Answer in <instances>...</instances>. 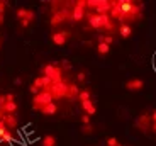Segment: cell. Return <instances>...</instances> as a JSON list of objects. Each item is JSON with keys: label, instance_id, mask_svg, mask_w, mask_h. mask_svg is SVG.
Wrapping results in <instances>:
<instances>
[{"label": "cell", "instance_id": "obj_1", "mask_svg": "<svg viewBox=\"0 0 156 146\" xmlns=\"http://www.w3.org/2000/svg\"><path fill=\"white\" fill-rule=\"evenodd\" d=\"M43 77L49 78L51 83L63 82V71H61V68H59L58 65H55V63H49V65H46V66L43 68Z\"/></svg>", "mask_w": 156, "mask_h": 146}, {"label": "cell", "instance_id": "obj_2", "mask_svg": "<svg viewBox=\"0 0 156 146\" xmlns=\"http://www.w3.org/2000/svg\"><path fill=\"white\" fill-rule=\"evenodd\" d=\"M53 102V97H51V94L48 90H41L39 94H36L34 97H32V109L34 111H39L43 105H46V104H51Z\"/></svg>", "mask_w": 156, "mask_h": 146}, {"label": "cell", "instance_id": "obj_3", "mask_svg": "<svg viewBox=\"0 0 156 146\" xmlns=\"http://www.w3.org/2000/svg\"><path fill=\"white\" fill-rule=\"evenodd\" d=\"M48 92L51 94L53 99H63V97H66V83L65 82L51 83V87L48 88Z\"/></svg>", "mask_w": 156, "mask_h": 146}, {"label": "cell", "instance_id": "obj_4", "mask_svg": "<svg viewBox=\"0 0 156 146\" xmlns=\"http://www.w3.org/2000/svg\"><path fill=\"white\" fill-rule=\"evenodd\" d=\"M85 9H87V0H78L73 7V12H71V19L75 22H80L85 16Z\"/></svg>", "mask_w": 156, "mask_h": 146}, {"label": "cell", "instance_id": "obj_5", "mask_svg": "<svg viewBox=\"0 0 156 146\" xmlns=\"http://www.w3.org/2000/svg\"><path fill=\"white\" fill-rule=\"evenodd\" d=\"M0 121L5 124V127H7L9 131H10V129H16V127L19 126V119H17L16 114H4L2 117H0Z\"/></svg>", "mask_w": 156, "mask_h": 146}, {"label": "cell", "instance_id": "obj_6", "mask_svg": "<svg viewBox=\"0 0 156 146\" xmlns=\"http://www.w3.org/2000/svg\"><path fill=\"white\" fill-rule=\"evenodd\" d=\"M66 19H71V14H68V12H53V16H51V26L53 27H56V26H59V24H63Z\"/></svg>", "mask_w": 156, "mask_h": 146}, {"label": "cell", "instance_id": "obj_7", "mask_svg": "<svg viewBox=\"0 0 156 146\" xmlns=\"http://www.w3.org/2000/svg\"><path fill=\"white\" fill-rule=\"evenodd\" d=\"M68 32L66 31H56L51 34V41H53V44H56V46H63V44H66V39H68Z\"/></svg>", "mask_w": 156, "mask_h": 146}, {"label": "cell", "instance_id": "obj_8", "mask_svg": "<svg viewBox=\"0 0 156 146\" xmlns=\"http://www.w3.org/2000/svg\"><path fill=\"white\" fill-rule=\"evenodd\" d=\"M143 87H144V82L141 78H131L126 83V88L129 92H139V90H143Z\"/></svg>", "mask_w": 156, "mask_h": 146}, {"label": "cell", "instance_id": "obj_9", "mask_svg": "<svg viewBox=\"0 0 156 146\" xmlns=\"http://www.w3.org/2000/svg\"><path fill=\"white\" fill-rule=\"evenodd\" d=\"M119 36H121L122 39H129V37L133 36V27H131V24L122 22L121 26H119Z\"/></svg>", "mask_w": 156, "mask_h": 146}, {"label": "cell", "instance_id": "obj_10", "mask_svg": "<svg viewBox=\"0 0 156 146\" xmlns=\"http://www.w3.org/2000/svg\"><path fill=\"white\" fill-rule=\"evenodd\" d=\"M39 112H41L43 116H55L56 112H58V105H56L55 102L46 104V105H43L41 109H39Z\"/></svg>", "mask_w": 156, "mask_h": 146}, {"label": "cell", "instance_id": "obj_11", "mask_svg": "<svg viewBox=\"0 0 156 146\" xmlns=\"http://www.w3.org/2000/svg\"><path fill=\"white\" fill-rule=\"evenodd\" d=\"M78 94H80V88H78L76 83H66V97L70 100L76 99Z\"/></svg>", "mask_w": 156, "mask_h": 146}, {"label": "cell", "instance_id": "obj_12", "mask_svg": "<svg viewBox=\"0 0 156 146\" xmlns=\"http://www.w3.org/2000/svg\"><path fill=\"white\" fill-rule=\"evenodd\" d=\"M17 109H19V105H17V102H5L4 107L0 109V114H16Z\"/></svg>", "mask_w": 156, "mask_h": 146}, {"label": "cell", "instance_id": "obj_13", "mask_svg": "<svg viewBox=\"0 0 156 146\" xmlns=\"http://www.w3.org/2000/svg\"><path fill=\"white\" fill-rule=\"evenodd\" d=\"M119 19L124 22V16H122L121 9H119V5H117V2H110V19Z\"/></svg>", "mask_w": 156, "mask_h": 146}, {"label": "cell", "instance_id": "obj_14", "mask_svg": "<svg viewBox=\"0 0 156 146\" xmlns=\"http://www.w3.org/2000/svg\"><path fill=\"white\" fill-rule=\"evenodd\" d=\"M34 19H36V12L34 10H31V9H27V16L24 17L22 20H20V27H29L32 22H34Z\"/></svg>", "mask_w": 156, "mask_h": 146}, {"label": "cell", "instance_id": "obj_15", "mask_svg": "<svg viewBox=\"0 0 156 146\" xmlns=\"http://www.w3.org/2000/svg\"><path fill=\"white\" fill-rule=\"evenodd\" d=\"M82 109L87 112V116H94L97 112V107H95L94 100H87V102H82Z\"/></svg>", "mask_w": 156, "mask_h": 146}, {"label": "cell", "instance_id": "obj_16", "mask_svg": "<svg viewBox=\"0 0 156 146\" xmlns=\"http://www.w3.org/2000/svg\"><path fill=\"white\" fill-rule=\"evenodd\" d=\"M149 119H151L149 116L143 114V116H141V117L136 121V126H137V127H141L143 131H144V129H148V123H149Z\"/></svg>", "mask_w": 156, "mask_h": 146}, {"label": "cell", "instance_id": "obj_17", "mask_svg": "<svg viewBox=\"0 0 156 146\" xmlns=\"http://www.w3.org/2000/svg\"><path fill=\"white\" fill-rule=\"evenodd\" d=\"M76 99L80 100V102H87V100H92V94H90L88 88H83V90H80Z\"/></svg>", "mask_w": 156, "mask_h": 146}, {"label": "cell", "instance_id": "obj_18", "mask_svg": "<svg viewBox=\"0 0 156 146\" xmlns=\"http://www.w3.org/2000/svg\"><path fill=\"white\" fill-rule=\"evenodd\" d=\"M56 143H58V141H56L55 136L48 134V136H44V138H43V143H41V144H43V146H56Z\"/></svg>", "mask_w": 156, "mask_h": 146}, {"label": "cell", "instance_id": "obj_19", "mask_svg": "<svg viewBox=\"0 0 156 146\" xmlns=\"http://www.w3.org/2000/svg\"><path fill=\"white\" fill-rule=\"evenodd\" d=\"M97 53H98V55H102V56L109 55V53H110V46H107V44H104V43H98L97 44Z\"/></svg>", "mask_w": 156, "mask_h": 146}, {"label": "cell", "instance_id": "obj_20", "mask_svg": "<svg viewBox=\"0 0 156 146\" xmlns=\"http://www.w3.org/2000/svg\"><path fill=\"white\" fill-rule=\"evenodd\" d=\"M98 43H104V44H107V46H112L114 37L110 34H102V36H98Z\"/></svg>", "mask_w": 156, "mask_h": 146}, {"label": "cell", "instance_id": "obj_21", "mask_svg": "<svg viewBox=\"0 0 156 146\" xmlns=\"http://www.w3.org/2000/svg\"><path fill=\"white\" fill-rule=\"evenodd\" d=\"M26 16H27V9H26V7H20V9H17V10H16V17L19 20H22Z\"/></svg>", "mask_w": 156, "mask_h": 146}, {"label": "cell", "instance_id": "obj_22", "mask_svg": "<svg viewBox=\"0 0 156 146\" xmlns=\"http://www.w3.org/2000/svg\"><path fill=\"white\" fill-rule=\"evenodd\" d=\"M82 133L83 134H92V133H94V126H92V124H85V126H82Z\"/></svg>", "mask_w": 156, "mask_h": 146}, {"label": "cell", "instance_id": "obj_23", "mask_svg": "<svg viewBox=\"0 0 156 146\" xmlns=\"http://www.w3.org/2000/svg\"><path fill=\"white\" fill-rule=\"evenodd\" d=\"M107 146H122L121 143H119V139L117 138H107Z\"/></svg>", "mask_w": 156, "mask_h": 146}, {"label": "cell", "instance_id": "obj_24", "mask_svg": "<svg viewBox=\"0 0 156 146\" xmlns=\"http://www.w3.org/2000/svg\"><path fill=\"white\" fill-rule=\"evenodd\" d=\"M59 68H61V71H65V70H71V65L70 63H68V61H66V59H61V66H59Z\"/></svg>", "mask_w": 156, "mask_h": 146}, {"label": "cell", "instance_id": "obj_25", "mask_svg": "<svg viewBox=\"0 0 156 146\" xmlns=\"http://www.w3.org/2000/svg\"><path fill=\"white\" fill-rule=\"evenodd\" d=\"M5 102H16V95L14 94H5Z\"/></svg>", "mask_w": 156, "mask_h": 146}, {"label": "cell", "instance_id": "obj_26", "mask_svg": "<svg viewBox=\"0 0 156 146\" xmlns=\"http://www.w3.org/2000/svg\"><path fill=\"white\" fill-rule=\"evenodd\" d=\"M80 121H82V124H83V126H85V124H90V116L83 114L82 117H80Z\"/></svg>", "mask_w": 156, "mask_h": 146}, {"label": "cell", "instance_id": "obj_27", "mask_svg": "<svg viewBox=\"0 0 156 146\" xmlns=\"http://www.w3.org/2000/svg\"><path fill=\"white\" fill-rule=\"evenodd\" d=\"M29 92H31V94H39V92H41V90H39V88L37 87H34V85H31V87H29Z\"/></svg>", "mask_w": 156, "mask_h": 146}, {"label": "cell", "instance_id": "obj_28", "mask_svg": "<svg viewBox=\"0 0 156 146\" xmlns=\"http://www.w3.org/2000/svg\"><path fill=\"white\" fill-rule=\"evenodd\" d=\"M7 9V2H0V14H4Z\"/></svg>", "mask_w": 156, "mask_h": 146}, {"label": "cell", "instance_id": "obj_29", "mask_svg": "<svg viewBox=\"0 0 156 146\" xmlns=\"http://www.w3.org/2000/svg\"><path fill=\"white\" fill-rule=\"evenodd\" d=\"M76 80H78V82H83V80H85V73H83V71H80V73H78V77H76Z\"/></svg>", "mask_w": 156, "mask_h": 146}, {"label": "cell", "instance_id": "obj_30", "mask_svg": "<svg viewBox=\"0 0 156 146\" xmlns=\"http://www.w3.org/2000/svg\"><path fill=\"white\" fill-rule=\"evenodd\" d=\"M4 104H5V95H2V94H0V109L4 107Z\"/></svg>", "mask_w": 156, "mask_h": 146}, {"label": "cell", "instance_id": "obj_31", "mask_svg": "<svg viewBox=\"0 0 156 146\" xmlns=\"http://www.w3.org/2000/svg\"><path fill=\"white\" fill-rule=\"evenodd\" d=\"M151 119L156 123V111H153V112H151Z\"/></svg>", "mask_w": 156, "mask_h": 146}, {"label": "cell", "instance_id": "obj_32", "mask_svg": "<svg viewBox=\"0 0 156 146\" xmlns=\"http://www.w3.org/2000/svg\"><path fill=\"white\" fill-rule=\"evenodd\" d=\"M22 83V78H16V85H20Z\"/></svg>", "mask_w": 156, "mask_h": 146}, {"label": "cell", "instance_id": "obj_33", "mask_svg": "<svg viewBox=\"0 0 156 146\" xmlns=\"http://www.w3.org/2000/svg\"><path fill=\"white\" fill-rule=\"evenodd\" d=\"M4 24V14H0V26Z\"/></svg>", "mask_w": 156, "mask_h": 146}, {"label": "cell", "instance_id": "obj_34", "mask_svg": "<svg viewBox=\"0 0 156 146\" xmlns=\"http://www.w3.org/2000/svg\"><path fill=\"white\" fill-rule=\"evenodd\" d=\"M153 131H154V133H156V123L153 124Z\"/></svg>", "mask_w": 156, "mask_h": 146}, {"label": "cell", "instance_id": "obj_35", "mask_svg": "<svg viewBox=\"0 0 156 146\" xmlns=\"http://www.w3.org/2000/svg\"><path fill=\"white\" fill-rule=\"evenodd\" d=\"M0 48H2V44H0Z\"/></svg>", "mask_w": 156, "mask_h": 146}, {"label": "cell", "instance_id": "obj_36", "mask_svg": "<svg viewBox=\"0 0 156 146\" xmlns=\"http://www.w3.org/2000/svg\"><path fill=\"white\" fill-rule=\"evenodd\" d=\"M0 117H2V114H0Z\"/></svg>", "mask_w": 156, "mask_h": 146}]
</instances>
